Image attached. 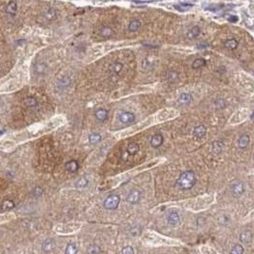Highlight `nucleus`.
Returning <instances> with one entry per match:
<instances>
[{"instance_id":"obj_1","label":"nucleus","mask_w":254,"mask_h":254,"mask_svg":"<svg viewBox=\"0 0 254 254\" xmlns=\"http://www.w3.org/2000/svg\"><path fill=\"white\" fill-rule=\"evenodd\" d=\"M195 183H196V175L194 171H185L179 175L176 181V186L178 188H180L182 190H190L195 185Z\"/></svg>"},{"instance_id":"obj_2","label":"nucleus","mask_w":254,"mask_h":254,"mask_svg":"<svg viewBox=\"0 0 254 254\" xmlns=\"http://www.w3.org/2000/svg\"><path fill=\"white\" fill-rule=\"evenodd\" d=\"M120 201L121 200H120L119 195H117V194H111V195H109L105 199V201L103 203V206L109 210H116L119 206V204H120Z\"/></svg>"},{"instance_id":"obj_3","label":"nucleus","mask_w":254,"mask_h":254,"mask_svg":"<svg viewBox=\"0 0 254 254\" xmlns=\"http://www.w3.org/2000/svg\"><path fill=\"white\" fill-rule=\"evenodd\" d=\"M230 188H231L232 195L234 197H240L244 193V191H245V187H244V184L241 181L233 182Z\"/></svg>"},{"instance_id":"obj_4","label":"nucleus","mask_w":254,"mask_h":254,"mask_svg":"<svg viewBox=\"0 0 254 254\" xmlns=\"http://www.w3.org/2000/svg\"><path fill=\"white\" fill-rule=\"evenodd\" d=\"M118 119L123 124H131L135 121V115L131 111H124L119 114Z\"/></svg>"},{"instance_id":"obj_5","label":"nucleus","mask_w":254,"mask_h":254,"mask_svg":"<svg viewBox=\"0 0 254 254\" xmlns=\"http://www.w3.org/2000/svg\"><path fill=\"white\" fill-rule=\"evenodd\" d=\"M140 198H141V192L137 190H132L128 193V195L126 197V201L129 204L134 205V204H137L140 201Z\"/></svg>"},{"instance_id":"obj_6","label":"nucleus","mask_w":254,"mask_h":254,"mask_svg":"<svg viewBox=\"0 0 254 254\" xmlns=\"http://www.w3.org/2000/svg\"><path fill=\"white\" fill-rule=\"evenodd\" d=\"M54 247H55V242L52 238H48L42 243V250L44 252H52Z\"/></svg>"},{"instance_id":"obj_7","label":"nucleus","mask_w":254,"mask_h":254,"mask_svg":"<svg viewBox=\"0 0 254 254\" xmlns=\"http://www.w3.org/2000/svg\"><path fill=\"white\" fill-rule=\"evenodd\" d=\"M240 240L242 243L246 244H250L253 241V234L250 230H244L241 234H240Z\"/></svg>"},{"instance_id":"obj_8","label":"nucleus","mask_w":254,"mask_h":254,"mask_svg":"<svg viewBox=\"0 0 254 254\" xmlns=\"http://www.w3.org/2000/svg\"><path fill=\"white\" fill-rule=\"evenodd\" d=\"M164 142V137L161 133H156L151 137V145L152 148H158L160 147Z\"/></svg>"},{"instance_id":"obj_9","label":"nucleus","mask_w":254,"mask_h":254,"mask_svg":"<svg viewBox=\"0 0 254 254\" xmlns=\"http://www.w3.org/2000/svg\"><path fill=\"white\" fill-rule=\"evenodd\" d=\"M191 101H192L191 94H190V93H182L180 95V97L178 98L177 104H178V105H180V106H185V105H188V104H190Z\"/></svg>"},{"instance_id":"obj_10","label":"nucleus","mask_w":254,"mask_h":254,"mask_svg":"<svg viewBox=\"0 0 254 254\" xmlns=\"http://www.w3.org/2000/svg\"><path fill=\"white\" fill-rule=\"evenodd\" d=\"M180 222V216H179L178 212L176 211H171L169 212L168 216V223L171 226H175Z\"/></svg>"},{"instance_id":"obj_11","label":"nucleus","mask_w":254,"mask_h":254,"mask_svg":"<svg viewBox=\"0 0 254 254\" xmlns=\"http://www.w3.org/2000/svg\"><path fill=\"white\" fill-rule=\"evenodd\" d=\"M5 11H6V13L8 14H10V16H16V12H17V3L16 1H14V0H12V1H10L9 4L7 5L6 9H5Z\"/></svg>"},{"instance_id":"obj_12","label":"nucleus","mask_w":254,"mask_h":254,"mask_svg":"<svg viewBox=\"0 0 254 254\" xmlns=\"http://www.w3.org/2000/svg\"><path fill=\"white\" fill-rule=\"evenodd\" d=\"M65 168H66V171H68L69 172H72V173L76 172L79 168V164L76 160H71L68 163H66Z\"/></svg>"},{"instance_id":"obj_13","label":"nucleus","mask_w":254,"mask_h":254,"mask_svg":"<svg viewBox=\"0 0 254 254\" xmlns=\"http://www.w3.org/2000/svg\"><path fill=\"white\" fill-rule=\"evenodd\" d=\"M207 133V128L204 125H199L194 128L193 134L196 138H203Z\"/></svg>"},{"instance_id":"obj_14","label":"nucleus","mask_w":254,"mask_h":254,"mask_svg":"<svg viewBox=\"0 0 254 254\" xmlns=\"http://www.w3.org/2000/svg\"><path fill=\"white\" fill-rule=\"evenodd\" d=\"M122 69H123V64L121 62L115 61V62H113V63H111V65H109V71L111 72L112 74H118L119 72L122 71Z\"/></svg>"},{"instance_id":"obj_15","label":"nucleus","mask_w":254,"mask_h":254,"mask_svg":"<svg viewBox=\"0 0 254 254\" xmlns=\"http://www.w3.org/2000/svg\"><path fill=\"white\" fill-rule=\"evenodd\" d=\"M108 111H106V109H97V111H95V113H94V116H95V118L97 119L98 121H105L106 119L108 118Z\"/></svg>"},{"instance_id":"obj_16","label":"nucleus","mask_w":254,"mask_h":254,"mask_svg":"<svg viewBox=\"0 0 254 254\" xmlns=\"http://www.w3.org/2000/svg\"><path fill=\"white\" fill-rule=\"evenodd\" d=\"M200 32H201L200 27L194 26V27H192V28L190 30V31H188V34H187V36H188V39H195L196 37L199 36Z\"/></svg>"},{"instance_id":"obj_17","label":"nucleus","mask_w":254,"mask_h":254,"mask_svg":"<svg viewBox=\"0 0 254 254\" xmlns=\"http://www.w3.org/2000/svg\"><path fill=\"white\" fill-rule=\"evenodd\" d=\"M250 144V136L247 134H243L238 140V145L240 148H246Z\"/></svg>"},{"instance_id":"obj_18","label":"nucleus","mask_w":254,"mask_h":254,"mask_svg":"<svg viewBox=\"0 0 254 254\" xmlns=\"http://www.w3.org/2000/svg\"><path fill=\"white\" fill-rule=\"evenodd\" d=\"M141 25H142V23L139 20H137V19H133V20H131L128 24V31L131 32H135L141 28Z\"/></svg>"},{"instance_id":"obj_19","label":"nucleus","mask_w":254,"mask_h":254,"mask_svg":"<svg viewBox=\"0 0 254 254\" xmlns=\"http://www.w3.org/2000/svg\"><path fill=\"white\" fill-rule=\"evenodd\" d=\"M127 151H128L129 155H134V154H136L139 151V146L134 142L129 143L128 148H127Z\"/></svg>"},{"instance_id":"obj_20","label":"nucleus","mask_w":254,"mask_h":254,"mask_svg":"<svg viewBox=\"0 0 254 254\" xmlns=\"http://www.w3.org/2000/svg\"><path fill=\"white\" fill-rule=\"evenodd\" d=\"M101 139H102L101 134L96 133V132L92 133V134H89V142L91 144H93V145H94V144H97V143L100 142Z\"/></svg>"},{"instance_id":"obj_21","label":"nucleus","mask_w":254,"mask_h":254,"mask_svg":"<svg viewBox=\"0 0 254 254\" xmlns=\"http://www.w3.org/2000/svg\"><path fill=\"white\" fill-rule=\"evenodd\" d=\"M78 251V248H77V245L73 243H69L68 244V246L65 250V253L66 254H75Z\"/></svg>"},{"instance_id":"obj_22","label":"nucleus","mask_w":254,"mask_h":254,"mask_svg":"<svg viewBox=\"0 0 254 254\" xmlns=\"http://www.w3.org/2000/svg\"><path fill=\"white\" fill-rule=\"evenodd\" d=\"M223 148H224V144L222 142L215 141L212 144V149L215 154H220L223 151Z\"/></svg>"},{"instance_id":"obj_23","label":"nucleus","mask_w":254,"mask_h":254,"mask_svg":"<svg viewBox=\"0 0 254 254\" xmlns=\"http://www.w3.org/2000/svg\"><path fill=\"white\" fill-rule=\"evenodd\" d=\"M225 47L228 49H235L238 47V41L236 39H228L225 42Z\"/></svg>"},{"instance_id":"obj_24","label":"nucleus","mask_w":254,"mask_h":254,"mask_svg":"<svg viewBox=\"0 0 254 254\" xmlns=\"http://www.w3.org/2000/svg\"><path fill=\"white\" fill-rule=\"evenodd\" d=\"M89 185V179L87 177H82L75 183V187L77 188H86Z\"/></svg>"},{"instance_id":"obj_25","label":"nucleus","mask_w":254,"mask_h":254,"mask_svg":"<svg viewBox=\"0 0 254 254\" xmlns=\"http://www.w3.org/2000/svg\"><path fill=\"white\" fill-rule=\"evenodd\" d=\"M100 35L105 38L111 37L112 35V30L109 27H103L100 30Z\"/></svg>"},{"instance_id":"obj_26","label":"nucleus","mask_w":254,"mask_h":254,"mask_svg":"<svg viewBox=\"0 0 254 254\" xmlns=\"http://www.w3.org/2000/svg\"><path fill=\"white\" fill-rule=\"evenodd\" d=\"M179 77V74L175 71H169L167 73V79L169 82H175Z\"/></svg>"},{"instance_id":"obj_27","label":"nucleus","mask_w":254,"mask_h":254,"mask_svg":"<svg viewBox=\"0 0 254 254\" xmlns=\"http://www.w3.org/2000/svg\"><path fill=\"white\" fill-rule=\"evenodd\" d=\"M206 65V60L204 58H197L193 61L192 63V68L193 69H200Z\"/></svg>"},{"instance_id":"obj_28","label":"nucleus","mask_w":254,"mask_h":254,"mask_svg":"<svg viewBox=\"0 0 254 254\" xmlns=\"http://www.w3.org/2000/svg\"><path fill=\"white\" fill-rule=\"evenodd\" d=\"M25 104L29 107V108H34L37 106V100L32 96H29L25 99Z\"/></svg>"},{"instance_id":"obj_29","label":"nucleus","mask_w":254,"mask_h":254,"mask_svg":"<svg viewBox=\"0 0 254 254\" xmlns=\"http://www.w3.org/2000/svg\"><path fill=\"white\" fill-rule=\"evenodd\" d=\"M14 207V203L12 200H6L2 203V211L10 210Z\"/></svg>"},{"instance_id":"obj_30","label":"nucleus","mask_w":254,"mask_h":254,"mask_svg":"<svg viewBox=\"0 0 254 254\" xmlns=\"http://www.w3.org/2000/svg\"><path fill=\"white\" fill-rule=\"evenodd\" d=\"M69 83H71V79H69V77H63L62 79H60V80L58 81V87L66 88V87L69 86Z\"/></svg>"},{"instance_id":"obj_31","label":"nucleus","mask_w":254,"mask_h":254,"mask_svg":"<svg viewBox=\"0 0 254 254\" xmlns=\"http://www.w3.org/2000/svg\"><path fill=\"white\" fill-rule=\"evenodd\" d=\"M47 71V66L45 64L41 63V64H38L35 66V72L38 73V74H41V73H44L46 72Z\"/></svg>"},{"instance_id":"obj_32","label":"nucleus","mask_w":254,"mask_h":254,"mask_svg":"<svg viewBox=\"0 0 254 254\" xmlns=\"http://www.w3.org/2000/svg\"><path fill=\"white\" fill-rule=\"evenodd\" d=\"M230 253L233 254H242L244 253V247L241 245H235L230 250Z\"/></svg>"},{"instance_id":"obj_33","label":"nucleus","mask_w":254,"mask_h":254,"mask_svg":"<svg viewBox=\"0 0 254 254\" xmlns=\"http://www.w3.org/2000/svg\"><path fill=\"white\" fill-rule=\"evenodd\" d=\"M87 252L88 253H99V252H101V250H100V247H99L98 246L92 245V246H89L88 247Z\"/></svg>"},{"instance_id":"obj_34","label":"nucleus","mask_w":254,"mask_h":254,"mask_svg":"<svg viewBox=\"0 0 254 254\" xmlns=\"http://www.w3.org/2000/svg\"><path fill=\"white\" fill-rule=\"evenodd\" d=\"M121 253H124V254H133L134 253V250L131 247L128 246V247H125L124 248H122Z\"/></svg>"},{"instance_id":"obj_35","label":"nucleus","mask_w":254,"mask_h":254,"mask_svg":"<svg viewBox=\"0 0 254 254\" xmlns=\"http://www.w3.org/2000/svg\"><path fill=\"white\" fill-rule=\"evenodd\" d=\"M42 192H43L42 188H39V187H36V188L33 190L32 194H33L34 196H40L41 194H42Z\"/></svg>"},{"instance_id":"obj_36","label":"nucleus","mask_w":254,"mask_h":254,"mask_svg":"<svg viewBox=\"0 0 254 254\" xmlns=\"http://www.w3.org/2000/svg\"><path fill=\"white\" fill-rule=\"evenodd\" d=\"M227 20L230 21V23H236V22L239 20V18H238V16H230V17H228Z\"/></svg>"},{"instance_id":"obj_37","label":"nucleus","mask_w":254,"mask_h":254,"mask_svg":"<svg viewBox=\"0 0 254 254\" xmlns=\"http://www.w3.org/2000/svg\"><path fill=\"white\" fill-rule=\"evenodd\" d=\"M207 47H208V44H206V43H201V44L197 45V49H204Z\"/></svg>"},{"instance_id":"obj_38","label":"nucleus","mask_w":254,"mask_h":254,"mask_svg":"<svg viewBox=\"0 0 254 254\" xmlns=\"http://www.w3.org/2000/svg\"><path fill=\"white\" fill-rule=\"evenodd\" d=\"M180 6H181L182 8H187V9H188V8H191V7H193V5H192V4L182 3V4H180Z\"/></svg>"}]
</instances>
